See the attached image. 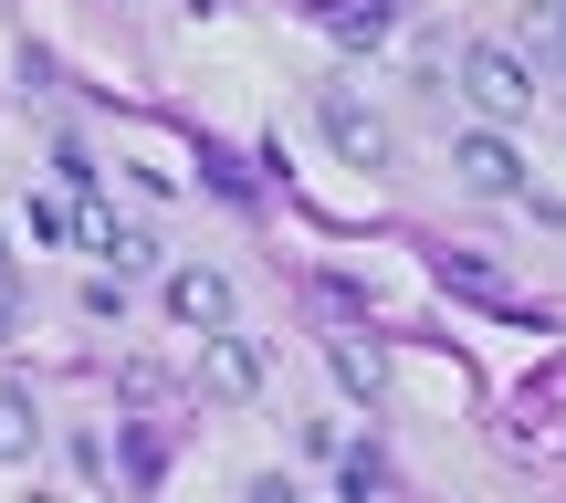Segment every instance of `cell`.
<instances>
[{
	"label": "cell",
	"instance_id": "9c48e42d",
	"mask_svg": "<svg viewBox=\"0 0 566 503\" xmlns=\"http://www.w3.org/2000/svg\"><path fill=\"white\" fill-rule=\"evenodd\" d=\"M525 53L566 74V0H525Z\"/></svg>",
	"mask_w": 566,
	"mask_h": 503
},
{
	"label": "cell",
	"instance_id": "30bf717a",
	"mask_svg": "<svg viewBox=\"0 0 566 503\" xmlns=\"http://www.w3.org/2000/svg\"><path fill=\"white\" fill-rule=\"evenodd\" d=\"M32 441H42L32 399H0V462H32Z\"/></svg>",
	"mask_w": 566,
	"mask_h": 503
},
{
	"label": "cell",
	"instance_id": "7a4b0ae2",
	"mask_svg": "<svg viewBox=\"0 0 566 503\" xmlns=\"http://www.w3.org/2000/svg\"><path fill=\"white\" fill-rule=\"evenodd\" d=\"M315 126H325V147H336L346 168H388V116H378V105H357V95L325 84V95H315Z\"/></svg>",
	"mask_w": 566,
	"mask_h": 503
},
{
	"label": "cell",
	"instance_id": "ba28073f",
	"mask_svg": "<svg viewBox=\"0 0 566 503\" xmlns=\"http://www.w3.org/2000/svg\"><path fill=\"white\" fill-rule=\"evenodd\" d=\"M325 367H336V388H346V399H378V388H388L378 346H357V336H336V346H325Z\"/></svg>",
	"mask_w": 566,
	"mask_h": 503
},
{
	"label": "cell",
	"instance_id": "52a82bcc",
	"mask_svg": "<svg viewBox=\"0 0 566 503\" xmlns=\"http://www.w3.org/2000/svg\"><path fill=\"white\" fill-rule=\"evenodd\" d=\"M315 21L346 42V53H378L388 42V0H315Z\"/></svg>",
	"mask_w": 566,
	"mask_h": 503
},
{
	"label": "cell",
	"instance_id": "277c9868",
	"mask_svg": "<svg viewBox=\"0 0 566 503\" xmlns=\"http://www.w3.org/2000/svg\"><path fill=\"white\" fill-rule=\"evenodd\" d=\"M168 315L200 325V336H221L231 325V273L221 262H179V273H168Z\"/></svg>",
	"mask_w": 566,
	"mask_h": 503
},
{
	"label": "cell",
	"instance_id": "7c38bea8",
	"mask_svg": "<svg viewBox=\"0 0 566 503\" xmlns=\"http://www.w3.org/2000/svg\"><path fill=\"white\" fill-rule=\"evenodd\" d=\"M252 503H294V483H252Z\"/></svg>",
	"mask_w": 566,
	"mask_h": 503
},
{
	"label": "cell",
	"instance_id": "6da1fadb",
	"mask_svg": "<svg viewBox=\"0 0 566 503\" xmlns=\"http://www.w3.org/2000/svg\"><path fill=\"white\" fill-rule=\"evenodd\" d=\"M462 95L483 105L493 126H514V116H535V63L514 53V42H462Z\"/></svg>",
	"mask_w": 566,
	"mask_h": 503
},
{
	"label": "cell",
	"instance_id": "8992f818",
	"mask_svg": "<svg viewBox=\"0 0 566 503\" xmlns=\"http://www.w3.org/2000/svg\"><path fill=\"white\" fill-rule=\"evenodd\" d=\"M74 231H84V252H105V273H116V283H126V273H147V262H158V242H147L137 221H116V210H84Z\"/></svg>",
	"mask_w": 566,
	"mask_h": 503
},
{
	"label": "cell",
	"instance_id": "8fae6325",
	"mask_svg": "<svg viewBox=\"0 0 566 503\" xmlns=\"http://www.w3.org/2000/svg\"><path fill=\"white\" fill-rule=\"evenodd\" d=\"M21 231H32V242H63V231H74V210H63V200H32V210H21Z\"/></svg>",
	"mask_w": 566,
	"mask_h": 503
},
{
	"label": "cell",
	"instance_id": "3957f363",
	"mask_svg": "<svg viewBox=\"0 0 566 503\" xmlns=\"http://www.w3.org/2000/svg\"><path fill=\"white\" fill-rule=\"evenodd\" d=\"M263 378H273L263 336H242V325H221V336H200V388H210V399H252Z\"/></svg>",
	"mask_w": 566,
	"mask_h": 503
},
{
	"label": "cell",
	"instance_id": "5b68a950",
	"mask_svg": "<svg viewBox=\"0 0 566 503\" xmlns=\"http://www.w3.org/2000/svg\"><path fill=\"white\" fill-rule=\"evenodd\" d=\"M451 168H462V189H483V200H514V189H525V158H514L504 137H462Z\"/></svg>",
	"mask_w": 566,
	"mask_h": 503
}]
</instances>
